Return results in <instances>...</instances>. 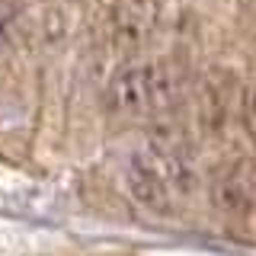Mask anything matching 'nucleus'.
<instances>
[{
	"label": "nucleus",
	"instance_id": "obj_5",
	"mask_svg": "<svg viewBox=\"0 0 256 256\" xmlns=\"http://www.w3.org/2000/svg\"><path fill=\"white\" fill-rule=\"evenodd\" d=\"M212 198H214V205H218L221 212H228V214H246L253 208L250 186H246V180L237 170L221 173L218 180L212 182Z\"/></svg>",
	"mask_w": 256,
	"mask_h": 256
},
{
	"label": "nucleus",
	"instance_id": "obj_2",
	"mask_svg": "<svg viewBox=\"0 0 256 256\" xmlns=\"http://www.w3.org/2000/svg\"><path fill=\"white\" fill-rule=\"evenodd\" d=\"M150 157L157 160L160 173H164L166 186L173 189V196H189L198 182V170H196V157H192L189 141L182 138L176 128H154L148 144Z\"/></svg>",
	"mask_w": 256,
	"mask_h": 256
},
{
	"label": "nucleus",
	"instance_id": "obj_3",
	"mask_svg": "<svg viewBox=\"0 0 256 256\" xmlns=\"http://www.w3.org/2000/svg\"><path fill=\"white\" fill-rule=\"evenodd\" d=\"M122 186H125L128 196L144 208V212H150V214H170L173 189L166 186V180H164V173H160L157 160L150 157V150H134V154L125 160Z\"/></svg>",
	"mask_w": 256,
	"mask_h": 256
},
{
	"label": "nucleus",
	"instance_id": "obj_4",
	"mask_svg": "<svg viewBox=\"0 0 256 256\" xmlns=\"http://www.w3.org/2000/svg\"><path fill=\"white\" fill-rule=\"evenodd\" d=\"M157 22V0H118L109 22L116 52H138Z\"/></svg>",
	"mask_w": 256,
	"mask_h": 256
},
{
	"label": "nucleus",
	"instance_id": "obj_6",
	"mask_svg": "<svg viewBox=\"0 0 256 256\" xmlns=\"http://www.w3.org/2000/svg\"><path fill=\"white\" fill-rule=\"evenodd\" d=\"M240 118H244L246 138L256 144V80L244 90V100H240Z\"/></svg>",
	"mask_w": 256,
	"mask_h": 256
},
{
	"label": "nucleus",
	"instance_id": "obj_1",
	"mask_svg": "<svg viewBox=\"0 0 256 256\" xmlns=\"http://www.w3.org/2000/svg\"><path fill=\"white\" fill-rule=\"evenodd\" d=\"M182 100V74L166 61H134L109 77L106 106L116 116L154 118Z\"/></svg>",
	"mask_w": 256,
	"mask_h": 256
}]
</instances>
